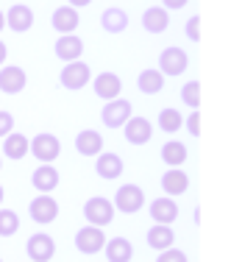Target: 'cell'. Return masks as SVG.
Instances as JSON below:
<instances>
[{"label": "cell", "instance_id": "cell-1", "mask_svg": "<svg viewBox=\"0 0 231 262\" xmlns=\"http://www.w3.org/2000/svg\"><path fill=\"white\" fill-rule=\"evenodd\" d=\"M28 151L34 154L42 165H53L61 154V142H59V137L48 134V131H39V134L28 142Z\"/></svg>", "mask_w": 231, "mask_h": 262}, {"label": "cell", "instance_id": "cell-2", "mask_svg": "<svg viewBox=\"0 0 231 262\" xmlns=\"http://www.w3.org/2000/svg\"><path fill=\"white\" fill-rule=\"evenodd\" d=\"M111 207L120 209L123 215H134V212H140L145 207V192L136 184H120L114 192V204H111Z\"/></svg>", "mask_w": 231, "mask_h": 262}, {"label": "cell", "instance_id": "cell-3", "mask_svg": "<svg viewBox=\"0 0 231 262\" xmlns=\"http://www.w3.org/2000/svg\"><path fill=\"white\" fill-rule=\"evenodd\" d=\"M84 221L89 223V226H109L111 221H114V207H111L109 198L103 195H95L89 198V201L84 204Z\"/></svg>", "mask_w": 231, "mask_h": 262}, {"label": "cell", "instance_id": "cell-4", "mask_svg": "<svg viewBox=\"0 0 231 262\" xmlns=\"http://www.w3.org/2000/svg\"><path fill=\"white\" fill-rule=\"evenodd\" d=\"M28 215H31V221H34V223L48 226V223H53L56 217H59V201H56V198H51L48 192H39L36 198H31Z\"/></svg>", "mask_w": 231, "mask_h": 262}, {"label": "cell", "instance_id": "cell-5", "mask_svg": "<svg viewBox=\"0 0 231 262\" xmlns=\"http://www.w3.org/2000/svg\"><path fill=\"white\" fill-rule=\"evenodd\" d=\"M134 106H131L126 98H114V101H106V106L101 109V120L106 128H123L128 123V117L134 115Z\"/></svg>", "mask_w": 231, "mask_h": 262}, {"label": "cell", "instance_id": "cell-6", "mask_svg": "<svg viewBox=\"0 0 231 262\" xmlns=\"http://www.w3.org/2000/svg\"><path fill=\"white\" fill-rule=\"evenodd\" d=\"M89 78H92V70H89V64H84V61H67L64 67H61V86L64 90H73V92H78L81 86H86L89 84Z\"/></svg>", "mask_w": 231, "mask_h": 262}, {"label": "cell", "instance_id": "cell-7", "mask_svg": "<svg viewBox=\"0 0 231 262\" xmlns=\"http://www.w3.org/2000/svg\"><path fill=\"white\" fill-rule=\"evenodd\" d=\"M190 67V56L187 51H181V48H165V51L159 53V73L161 76H181V73Z\"/></svg>", "mask_w": 231, "mask_h": 262}, {"label": "cell", "instance_id": "cell-8", "mask_svg": "<svg viewBox=\"0 0 231 262\" xmlns=\"http://www.w3.org/2000/svg\"><path fill=\"white\" fill-rule=\"evenodd\" d=\"M31 262H51L56 254V240L45 232H36L28 237V246H26Z\"/></svg>", "mask_w": 231, "mask_h": 262}, {"label": "cell", "instance_id": "cell-9", "mask_svg": "<svg viewBox=\"0 0 231 262\" xmlns=\"http://www.w3.org/2000/svg\"><path fill=\"white\" fill-rule=\"evenodd\" d=\"M103 246H106V234L101 226H89L86 223L84 229L76 232V248L81 254H98V251H103Z\"/></svg>", "mask_w": 231, "mask_h": 262}, {"label": "cell", "instance_id": "cell-10", "mask_svg": "<svg viewBox=\"0 0 231 262\" xmlns=\"http://www.w3.org/2000/svg\"><path fill=\"white\" fill-rule=\"evenodd\" d=\"M123 134H126V140L131 145H148L153 137V123L148 120V117H128V123L123 126Z\"/></svg>", "mask_w": 231, "mask_h": 262}, {"label": "cell", "instance_id": "cell-11", "mask_svg": "<svg viewBox=\"0 0 231 262\" xmlns=\"http://www.w3.org/2000/svg\"><path fill=\"white\" fill-rule=\"evenodd\" d=\"M28 84V76L22 67L17 64H6L3 70H0V92H6V95H17V92H22Z\"/></svg>", "mask_w": 231, "mask_h": 262}, {"label": "cell", "instance_id": "cell-12", "mask_svg": "<svg viewBox=\"0 0 231 262\" xmlns=\"http://www.w3.org/2000/svg\"><path fill=\"white\" fill-rule=\"evenodd\" d=\"M92 90L101 101H114V98H120L123 81L117 73H98V78L92 81Z\"/></svg>", "mask_w": 231, "mask_h": 262}, {"label": "cell", "instance_id": "cell-13", "mask_svg": "<svg viewBox=\"0 0 231 262\" xmlns=\"http://www.w3.org/2000/svg\"><path fill=\"white\" fill-rule=\"evenodd\" d=\"M6 26L14 31V34H26V31H31V26H34V11H31V6L14 3L9 9V14H6Z\"/></svg>", "mask_w": 231, "mask_h": 262}, {"label": "cell", "instance_id": "cell-14", "mask_svg": "<svg viewBox=\"0 0 231 262\" xmlns=\"http://www.w3.org/2000/svg\"><path fill=\"white\" fill-rule=\"evenodd\" d=\"M78 23H81L78 9H73V6H59V9L53 11V17H51L53 31H59L61 36H64V34H76Z\"/></svg>", "mask_w": 231, "mask_h": 262}, {"label": "cell", "instance_id": "cell-15", "mask_svg": "<svg viewBox=\"0 0 231 262\" xmlns=\"http://www.w3.org/2000/svg\"><path fill=\"white\" fill-rule=\"evenodd\" d=\"M142 28H145L148 34H165V31L170 28V11L161 9V6L145 9V14H142Z\"/></svg>", "mask_w": 231, "mask_h": 262}, {"label": "cell", "instance_id": "cell-16", "mask_svg": "<svg viewBox=\"0 0 231 262\" xmlns=\"http://www.w3.org/2000/svg\"><path fill=\"white\" fill-rule=\"evenodd\" d=\"M31 184H34L36 192H51L59 187V170H56L53 165H39L34 173H31Z\"/></svg>", "mask_w": 231, "mask_h": 262}, {"label": "cell", "instance_id": "cell-17", "mask_svg": "<svg viewBox=\"0 0 231 262\" xmlns=\"http://www.w3.org/2000/svg\"><path fill=\"white\" fill-rule=\"evenodd\" d=\"M53 51H56V56H59L61 61H78L81 53H84V42H81L76 34H64V36L56 39Z\"/></svg>", "mask_w": 231, "mask_h": 262}, {"label": "cell", "instance_id": "cell-18", "mask_svg": "<svg viewBox=\"0 0 231 262\" xmlns=\"http://www.w3.org/2000/svg\"><path fill=\"white\" fill-rule=\"evenodd\" d=\"M106 251V259L109 262H131V257H134V246H131L128 237H111V240H106L103 246Z\"/></svg>", "mask_w": 231, "mask_h": 262}, {"label": "cell", "instance_id": "cell-19", "mask_svg": "<svg viewBox=\"0 0 231 262\" xmlns=\"http://www.w3.org/2000/svg\"><path fill=\"white\" fill-rule=\"evenodd\" d=\"M76 151L81 154V157H98V154H103V137L98 134V131H92V128L78 131Z\"/></svg>", "mask_w": 231, "mask_h": 262}, {"label": "cell", "instance_id": "cell-20", "mask_svg": "<svg viewBox=\"0 0 231 262\" xmlns=\"http://www.w3.org/2000/svg\"><path fill=\"white\" fill-rule=\"evenodd\" d=\"M161 190L167 192V195H184L187 190H190V176H187L181 167H170V170L161 176Z\"/></svg>", "mask_w": 231, "mask_h": 262}, {"label": "cell", "instance_id": "cell-21", "mask_svg": "<svg viewBox=\"0 0 231 262\" xmlns=\"http://www.w3.org/2000/svg\"><path fill=\"white\" fill-rule=\"evenodd\" d=\"M95 173L101 179H106V182H111V179L123 176V159L117 157V154H98Z\"/></svg>", "mask_w": 231, "mask_h": 262}, {"label": "cell", "instance_id": "cell-22", "mask_svg": "<svg viewBox=\"0 0 231 262\" xmlns=\"http://www.w3.org/2000/svg\"><path fill=\"white\" fill-rule=\"evenodd\" d=\"M176 217H178V204L173 198H156V201H151V221L170 226Z\"/></svg>", "mask_w": 231, "mask_h": 262}, {"label": "cell", "instance_id": "cell-23", "mask_svg": "<svg viewBox=\"0 0 231 262\" xmlns=\"http://www.w3.org/2000/svg\"><path fill=\"white\" fill-rule=\"evenodd\" d=\"M173 243H176V234H173V229L167 226V223H153V226L148 229V246L156 248V251H165Z\"/></svg>", "mask_w": 231, "mask_h": 262}, {"label": "cell", "instance_id": "cell-24", "mask_svg": "<svg viewBox=\"0 0 231 262\" xmlns=\"http://www.w3.org/2000/svg\"><path fill=\"white\" fill-rule=\"evenodd\" d=\"M101 26L106 34H123L128 28V14L123 9H117V6H111V9H106L101 14Z\"/></svg>", "mask_w": 231, "mask_h": 262}, {"label": "cell", "instance_id": "cell-25", "mask_svg": "<svg viewBox=\"0 0 231 262\" xmlns=\"http://www.w3.org/2000/svg\"><path fill=\"white\" fill-rule=\"evenodd\" d=\"M28 137L26 134H17V131H11V134H6L3 137V154H6V157H9V159H22V157H26V154H28Z\"/></svg>", "mask_w": 231, "mask_h": 262}, {"label": "cell", "instance_id": "cell-26", "mask_svg": "<svg viewBox=\"0 0 231 262\" xmlns=\"http://www.w3.org/2000/svg\"><path fill=\"white\" fill-rule=\"evenodd\" d=\"M161 162L170 165V167H181L187 162V145L178 142V140L165 142V145H161Z\"/></svg>", "mask_w": 231, "mask_h": 262}, {"label": "cell", "instance_id": "cell-27", "mask_svg": "<svg viewBox=\"0 0 231 262\" xmlns=\"http://www.w3.org/2000/svg\"><path fill=\"white\" fill-rule=\"evenodd\" d=\"M136 86H140V92H145V95H156V92H161V86H165V76H161L159 70H142L140 78H136Z\"/></svg>", "mask_w": 231, "mask_h": 262}, {"label": "cell", "instance_id": "cell-28", "mask_svg": "<svg viewBox=\"0 0 231 262\" xmlns=\"http://www.w3.org/2000/svg\"><path fill=\"white\" fill-rule=\"evenodd\" d=\"M159 128L165 131V134H176V131H181V126H184V117H181V112L178 109H161L159 112Z\"/></svg>", "mask_w": 231, "mask_h": 262}, {"label": "cell", "instance_id": "cell-29", "mask_svg": "<svg viewBox=\"0 0 231 262\" xmlns=\"http://www.w3.org/2000/svg\"><path fill=\"white\" fill-rule=\"evenodd\" d=\"M20 232V217L14 209H0V237H14Z\"/></svg>", "mask_w": 231, "mask_h": 262}, {"label": "cell", "instance_id": "cell-30", "mask_svg": "<svg viewBox=\"0 0 231 262\" xmlns=\"http://www.w3.org/2000/svg\"><path fill=\"white\" fill-rule=\"evenodd\" d=\"M181 101L190 106V109H198V106H201V84H198V81H187V84L181 86Z\"/></svg>", "mask_w": 231, "mask_h": 262}, {"label": "cell", "instance_id": "cell-31", "mask_svg": "<svg viewBox=\"0 0 231 262\" xmlns=\"http://www.w3.org/2000/svg\"><path fill=\"white\" fill-rule=\"evenodd\" d=\"M156 262H190L187 259L184 251H178V248H165V251H159V257H156Z\"/></svg>", "mask_w": 231, "mask_h": 262}, {"label": "cell", "instance_id": "cell-32", "mask_svg": "<svg viewBox=\"0 0 231 262\" xmlns=\"http://www.w3.org/2000/svg\"><path fill=\"white\" fill-rule=\"evenodd\" d=\"M184 31H187V36H190V42H201V17H190Z\"/></svg>", "mask_w": 231, "mask_h": 262}, {"label": "cell", "instance_id": "cell-33", "mask_svg": "<svg viewBox=\"0 0 231 262\" xmlns=\"http://www.w3.org/2000/svg\"><path fill=\"white\" fill-rule=\"evenodd\" d=\"M14 131V117H11V112H0V140H3L6 134H11Z\"/></svg>", "mask_w": 231, "mask_h": 262}, {"label": "cell", "instance_id": "cell-34", "mask_svg": "<svg viewBox=\"0 0 231 262\" xmlns=\"http://www.w3.org/2000/svg\"><path fill=\"white\" fill-rule=\"evenodd\" d=\"M187 131H190L192 137H201V112H198V109L187 117Z\"/></svg>", "mask_w": 231, "mask_h": 262}, {"label": "cell", "instance_id": "cell-35", "mask_svg": "<svg viewBox=\"0 0 231 262\" xmlns=\"http://www.w3.org/2000/svg\"><path fill=\"white\" fill-rule=\"evenodd\" d=\"M187 3H190V0H161V9H167V11H176V9H184Z\"/></svg>", "mask_w": 231, "mask_h": 262}, {"label": "cell", "instance_id": "cell-36", "mask_svg": "<svg viewBox=\"0 0 231 262\" xmlns=\"http://www.w3.org/2000/svg\"><path fill=\"white\" fill-rule=\"evenodd\" d=\"M92 0H67V6H73V9H84V6H89Z\"/></svg>", "mask_w": 231, "mask_h": 262}, {"label": "cell", "instance_id": "cell-37", "mask_svg": "<svg viewBox=\"0 0 231 262\" xmlns=\"http://www.w3.org/2000/svg\"><path fill=\"white\" fill-rule=\"evenodd\" d=\"M6 56H9V48H6V42L0 39V64H6Z\"/></svg>", "mask_w": 231, "mask_h": 262}, {"label": "cell", "instance_id": "cell-38", "mask_svg": "<svg viewBox=\"0 0 231 262\" xmlns=\"http://www.w3.org/2000/svg\"><path fill=\"white\" fill-rule=\"evenodd\" d=\"M3 28H6V14L0 11V31H3Z\"/></svg>", "mask_w": 231, "mask_h": 262}, {"label": "cell", "instance_id": "cell-39", "mask_svg": "<svg viewBox=\"0 0 231 262\" xmlns=\"http://www.w3.org/2000/svg\"><path fill=\"white\" fill-rule=\"evenodd\" d=\"M3 195H6V192H3V187H0V204H3Z\"/></svg>", "mask_w": 231, "mask_h": 262}, {"label": "cell", "instance_id": "cell-40", "mask_svg": "<svg viewBox=\"0 0 231 262\" xmlns=\"http://www.w3.org/2000/svg\"><path fill=\"white\" fill-rule=\"evenodd\" d=\"M0 167H3V159H0Z\"/></svg>", "mask_w": 231, "mask_h": 262}, {"label": "cell", "instance_id": "cell-41", "mask_svg": "<svg viewBox=\"0 0 231 262\" xmlns=\"http://www.w3.org/2000/svg\"><path fill=\"white\" fill-rule=\"evenodd\" d=\"M0 262H3V259H0Z\"/></svg>", "mask_w": 231, "mask_h": 262}]
</instances>
